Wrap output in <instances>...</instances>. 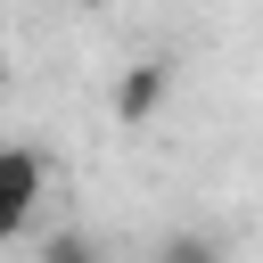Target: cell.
Masks as SVG:
<instances>
[{
  "label": "cell",
  "mask_w": 263,
  "mask_h": 263,
  "mask_svg": "<svg viewBox=\"0 0 263 263\" xmlns=\"http://www.w3.org/2000/svg\"><path fill=\"white\" fill-rule=\"evenodd\" d=\"M41 197H49V156L25 148V140H8V148H0V238H16Z\"/></svg>",
  "instance_id": "cell-1"
},
{
  "label": "cell",
  "mask_w": 263,
  "mask_h": 263,
  "mask_svg": "<svg viewBox=\"0 0 263 263\" xmlns=\"http://www.w3.org/2000/svg\"><path fill=\"white\" fill-rule=\"evenodd\" d=\"M164 82H173V74H164L156 58H148V66H132V74L115 82V115H123V123H148V115L164 107Z\"/></svg>",
  "instance_id": "cell-2"
},
{
  "label": "cell",
  "mask_w": 263,
  "mask_h": 263,
  "mask_svg": "<svg viewBox=\"0 0 263 263\" xmlns=\"http://www.w3.org/2000/svg\"><path fill=\"white\" fill-rule=\"evenodd\" d=\"M41 263H99V247H90L82 230H66V238H49V247H41Z\"/></svg>",
  "instance_id": "cell-3"
},
{
  "label": "cell",
  "mask_w": 263,
  "mask_h": 263,
  "mask_svg": "<svg viewBox=\"0 0 263 263\" xmlns=\"http://www.w3.org/2000/svg\"><path fill=\"white\" fill-rule=\"evenodd\" d=\"M74 8H107V0H74Z\"/></svg>",
  "instance_id": "cell-4"
}]
</instances>
